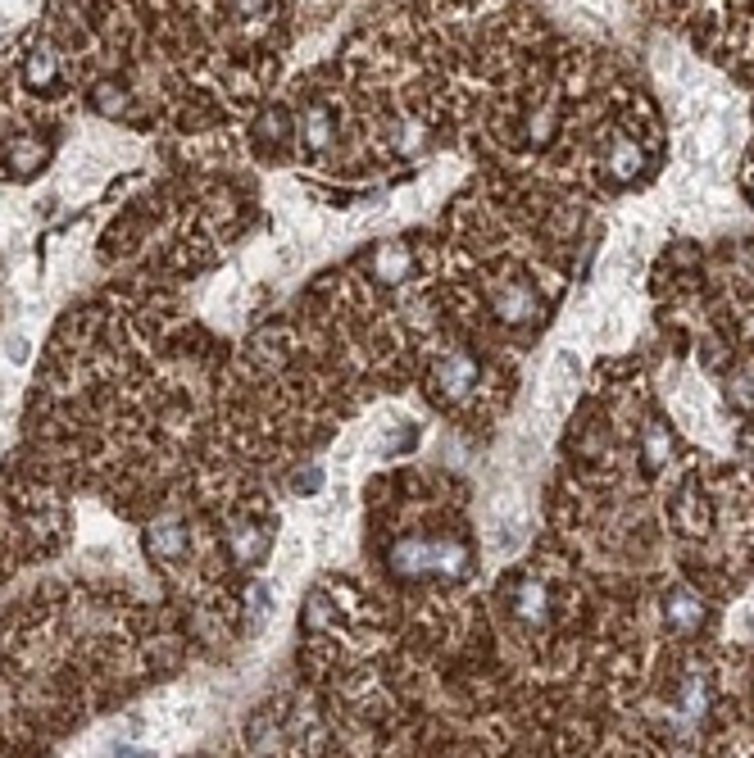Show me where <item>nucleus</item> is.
Returning a JSON list of instances; mask_svg holds the SVG:
<instances>
[{
  "mask_svg": "<svg viewBox=\"0 0 754 758\" xmlns=\"http://www.w3.org/2000/svg\"><path fill=\"white\" fill-rule=\"evenodd\" d=\"M477 387V364L468 355H441L432 368V391L450 404H460L468 391Z\"/></svg>",
  "mask_w": 754,
  "mask_h": 758,
  "instance_id": "nucleus-1",
  "label": "nucleus"
},
{
  "mask_svg": "<svg viewBox=\"0 0 754 758\" xmlns=\"http://www.w3.org/2000/svg\"><path fill=\"white\" fill-rule=\"evenodd\" d=\"M664 618L673 631H682V636H691V631H700V622H705V604H700L691 591H673L664 599Z\"/></svg>",
  "mask_w": 754,
  "mask_h": 758,
  "instance_id": "nucleus-4",
  "label": "nucleus"
},
{
  "mask_svg": "<svg viewBox=\"0 0 754 758\" xmlns=\"http://www.w3.org/2000/svg\"><path fill=\"white\" fill-rule=\"evenodd\" d=\"M491 305H495V314L505 318V323H523V318H537V295L527 291L523 282H510V287H500L495 295H491Z\"/></svg>",
  "mask_w": 754,
  "mask_h": 758,
  "instance_id": "nucleus-6",
  "label": "nucleus"
},
{
  "mask_svg": "<svg viewBox=\"0 0 754 758\" xmlns=\"http://www.w3.org/2000/svg\"><path fill=\"white\" fill-rule=\"evenodd\" d=\"M545 604H550L545 581L527 577V581H518V586H514V614H518L523 622H541V618H545Z\"/></svg>",
  "mask_w": 754,
  "mask_h": 758,
  "instance_id": "nucleus-7",
  "label": "nucleus"
},
{
  "mask_svg": "<svg viewBox=\"0 0 754 758\" xmlns=\"http://www.w3.org/2000/svg\"><path fill=\"white\" fill-rule=\"evenodd\" d=\"M60 83V55L50 46H37L28 60H23V87L28 91H50Z\"/></svg>",
  "mask_w": 754,
  "mask_h": 758,
  "instance_id": "nucleus-5",
  "label": "nucleus"
},
{
  "mask_svg": "<svg viewBox=\"0 0 754 758\" xmlns=\"http://www.w3.org/2000/svg\"><path fill=\"white\" fill-rule=\"evenodd\" d=\"M668 450H673L668 427H664V422H650V427H645V464H650V468H664V464H668Z\"/></svg>",
  "mask_w": 754,
  "mask_h": 758,
  "instance_id": "nucleus-11",
  "label": "nucleus"
},
{
  "mask_svg": "<svg viewBox=\"0 0 754 758\" xmlns=\"http://www.w3.org/2000/svg\"><path fill=\"white\" fill-rule=\"evenodd\" d=\"M373 273L382 277V282H400V277L410 273V250L405 245H377L373 250Z\"/></svg>",
  "mask_w": 754,
  "mask_h": 758,
  "instance_id": "nucleus-9",
  "label": "nucleus"
},
{
  "mask_svg": "<svg viewBox=\"0 0 754 758\" xmlns=\"http://www.w3.org/2000/svg\"><path fill=\"white\" fill-rule=\"evenodd\" d=\"M91 105H96L100 114L118 118L123 110H128V87H123V83H96V87H91Z\"/></svg>",
  "mask_w": 754,
  "mask_h": 758,
  "instance_id": "nucleus-10",
  "label": "nucleus"
},
{
  "mask_svg": "<svg viewBox=\"0 0 754 758\" xmlns=\"http://www.w3.org/2000/svg\"><path fill=\"white\" fill-rule=\"evenodd\" d=\"M605 168H610V178L627 182V178H637V168H641V150L627 141V137H614V146L605 150Z\"/></svg>",
  "mask_w": 754,
  "mask_h": 758,
  "instance_id": "nucleus-8",
  "label": "nucleus"
},
{
  "mask_svg": "<svg viewBox=\"0 0 754 758\" xmlns=\"http://www.w3.org/2000/svg\"><path fill=\"white\" fill-rule=\"evenodd\" d=\"M187 545H191V536H187L183 522H155L146 532V549H150V559H155V564H178L187 554Z\"/></svg>",
  "mask_w": 754,
  "mask_h": 758,
  "instance_id": "nucleus-2",
  "label": "nucleus"
},
{
  "mask_svg": "<svg viewBox=\"0 0 754 758\" xmlns=\"http://www.w3.org/2000/svg\"><path fill=\"white\" fill-rule=\"evenodd\" d=\"M300 141H305V150L310 155H323L332 141H337V118H332V110L328 105H305V118H300Z\"/></svg>",
  "mask_w": 754,
  "mask_h": 758,
  "instance_id": "nucleus-3",
  "label": "nucleus"
}]
</instances>
